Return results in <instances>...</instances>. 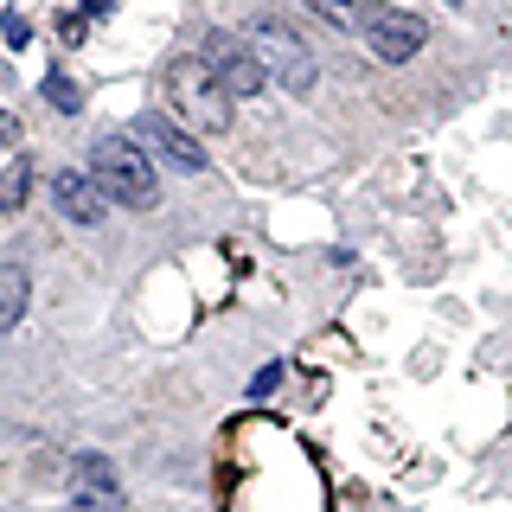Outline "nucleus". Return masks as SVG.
I'll return each mask as SVG.
<instances>
[{
	"label": "nucleus",
	"mask_w": 512,
	"mask_h": 512,
	"mask_svg": "<svg viewBox=\"0 0 512 512\" xmlns=\"http://www.w3.org/2000/svg\"><path fill=\"white\" fill-rule=\"evenodd\" d=\"M90 180L103 186V199L135 205V212H148V205L160 199V186H154V160L141 154L128 135H103V141L90 148Z\"/></svg>",
	"instance_id": "1"
},
{
	"label": "nucleus",
	"mask_w": 512,
	"mask_h": 512,
	"mask_svg": "<svg viewBox=\"0 0 512 512\" xmlns=\"http://www.w3.org/2000/svg\"><path fill=\"white\" fill-rule=\"evenodd\" d=\"M167 103H173V116H180V122L205 128V135L231 128V96H224V84L205 71L199 52H186V58L167 64Z\"/></svg>",
	"instance_id": "2"
},
{
	"label": "nucleus",
	"mask_w": 512,
	"mask_h": 512,
	"mask_svg": "<svg viewBox=\"0 0 512 512\" xmlns=\"http://www.w3.org/2000/svg\"><path fill=\"white\" fill-rule=\"evenodd\" d=\"M244 45H250L256 64H263V71L276 77L288 96H308V90H314V52H308V45H301L282 20H256V26L244 32Z\"/></svg>",
	"instance_id": "3"
},
{
	"label": "nucleus",
	"mask_w": 512,
	"mask_h": 512,
	"mask_svg": "<svg viewBox=\"0 0 512 512\" xmlns=\"http://www.w3.org/2000/svg\"><path fill=\"white\" fill-rule=\"evenodd\" d=\"M359 32H365V45H372L384 64H410L429 45V26L416 20L410 7H384V0H372V13H365Z\"/></svg>",
	"instance_id": "4"
},
{
	"label": "nucleus",
	"mask_w": 512,
	"mask_h": 512,
	"mask_svg": "<svg viewBox=\"0 0 512 512\" xmlns=\"http://www.w3.org/2000/svg\"><path fill=\"white\" fill-rule=\"evenodd\" d=\"M199 58H205V71L224 84V96H231V103H237V96H256V90L269 84V71L256 64V52H250L244 39H231V32H205Z\"/></svg>",
	"instance_id": "5"
},
{
	"label": "nucleus",
	"mask_w": 512,
	"mask_h": 512,
	"mask_svg": "<svg viewBox=\"0 0 512 512\" xmlns=\"http://www.w3.org/2000/svg\"><path fill=\"white\" fill-rule=\"evenodd\" d=\"M128 141H135V148L148 154V160H154V154H160V160H173L180 173H199V167H205V148H199V141H192L173 116H154V109H148V116H135Z\"/></svg>",
	"instance_id": "6"
},
{
	"label": "nucleus",
	"mask_w": 512,
	"mask_h": 512,
	"mask_svg": "<svg viewBox=\"0 0 512 512\" xmlns=\"http://www.w3.org/2000/svg\"><path fill=\"white\" fill-rule=\"evenodd\" d=\"M52 205L71 224H103V212H109L103 186H96L90 173H52Z\"/></svg>",
	"instance_id": "7"
},
{
	"label": "nucleus",
	"mask_w": 512,
	"mask_h": 512,
	"mask_svg": "<svg viewBox=\"0 0 512 512\" xmlns=\"http://www.w3.org/2000/svg\"><path fill=\"white\" fill-rule=\"evenodd\" d=\"M26 301H32V282H26V269H20V263H7V269H0V333H7V327H20Z\"/></svg>",
	"instance_id": "8"
},
{
	"label": "nucleus",
	"mask_w": 512,
	"mask_h": 512,
	"mask_svg": "<svg viewBox=\"0 0 512 512\" xmlns=\"http://www.w3.org/2000/svg\"><path fill=\"white\" fill-rule=\"evenodd\" d=\"M308 13H314V20H327L333 32H359L365 13H372V0H308Z\"/></svg>",
	"instance_id": "9"
},
{
	"label": "nucleus",
	"mask_w": 512,
	"mask_h": 512,
	"mask_svg": "<svg viewBox=\"0 0 512 512\" xmlns=\"http://www.w3.org/2000/svg\"><path fill=\"white\" fill-rule=\"evenodd\" d=\"M26 192H32V160H26V154H13V160H7V173H0V212H20Z\"/></svg>",
	"instance_id": "10"
},
{
	"label": "nucleus",
	"mask_w": 512,
	"mask_h": 512,
	"mask_svg": "<svg viewBox=\"0 0 512 512\" xmlns=\"http://www.w3.org/2000/svg\"><path fill=\"white\" fill-rule=\"evenodd\" d=\"M71 512H128V500L116 480L109 487H71Z\"/></svg>",
	"instance_id": "11"
},
{
	"label": "nucleus",
	"mask_w": 512,
	"mask_h": 512,
	"mask_svg": "<svg viewBox=\"0 0 512 512\" xmlns=\"http://www.w3.org/2000/svg\"><path fill=\"white\" fill-rule=\"evenodd\" d=\"M45 96H52V109H64V116H77V109H84V90H77L64 71H52V77H45Z\"/></svg>",
	"instance_id": "12"
},
{
	"label": "nucleus",
	"mask_w": 512,
	"mask_h": 512,
	"mask_svg": "<svg viewBox=\"0 0 512 512\" xmlns=\"http://www.w3.org/2000/svg\"><path fill=\"white\" fill-rule=\"evenodd\" d=\"M116 480V468H109L103 455H77V468H71V487H109Z\"/></svg>",
	"instance_id": "13"
},
{
	"label": "nucleus",
	"mask_w": 512,
	"mask_h": 512,
	"mask_svg": "<svg viewBox=\"0 0 512 512\" xmlns=\"http://www.w3.org/2000/svg\"><path fill=\"white\" fill-rule=\"evenodd\" d=\"M26 32H32V26L20 20V13H7V45H26Z\"/></svg>",
	"instance_id": "14"
},
{
	"label": "nucleus",
	"mask_w": 512,
	"mask_h": 512,
	"mask_svg": "<svg viewBox=\"0 0 512 512\" xmlns=\"http://www.w3.org/2000/svg\"><path fill=\"white\" fill-rule=\"evenodd\" d=\"M13 141H20V122H13L7 109H0V148H13Z\"/></svg>",
	"instance_id": "15"
},
{
	"label": "nucleus",
	"mask_w": 512,
	"mask_h": 512,
	"mask_svg": "<svg viewBox=\"0 0 512 512\" xmlns=\"http://www.w3.org/2000/svg\"><path fill=\"white\" fill-rule=\"evenodd\" d=\"M455 7H461V0H455Z\"/></svg>",
	"instance_id": "16"
}]
</instances>
